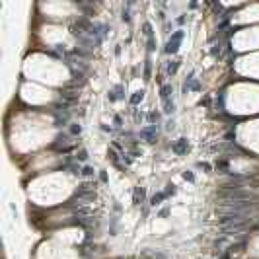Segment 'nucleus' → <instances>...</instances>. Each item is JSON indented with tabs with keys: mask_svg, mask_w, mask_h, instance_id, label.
I'll return each mask as SVG.
<instances>
[{
	"mask_svg": "<svg viewBox=\"0 0 259 259\" xmlns=\"http://www.w3.org/2000/svg\"><path fill=\"white\" fill-rule=\"evenodd\" d=\"M216 197L220 201H230V203H236V201H249V203H255L259 205V195L253 193L251 189H220Z\"/></svg>",
	"mask_w": 259,
	"mask_h": 259,
	"instance_id": "f257e3e1",
	"label": "nucleus"
},
{
	"mask_svg": "<svg viewBox=\"0 0 259 259\" xmlns=\"http://www.w3.org/2000/svg\"><path fill=\"white\" fill-rule=\"evenodd\" d=\"M156 136H158V125H148L140 130V138L146 142H154Z\"/></svg>",
	"mask_w": 259,
	"mask_h": 259,
	"instance_id": "f03ea898",
	"label": "nucleus"
},
{
	"mask_svg": "<svg viewBox=\"0 0 259 259\" xmlns=\"http://www.w3.org/2000/svg\"><path fill=\"white\" fill-rule=\"evenodd\" d=\"M181 39H183V31L179 29V31L173 33L172 39L168 41V47H166V51H168V53H175V51H177V47H179V43H181Z\"/></svg>",
	"mask_w": 259,
	"mask_h": 259,
	"instance_id": "7ed1b4c3",
	"label": "nucleus"
},
{
	"mask_svg": "<svg viewBox=\"0 0 259 259\" xmlns=\"http://www.w3.org/2000/svg\"><path fill=\"white\" fill-rule=\"evenodd\" d=\"M172 150L175 152V154H179V156L185 154V152H187V140H185V138H179V140L172 146Z\"/></svg>",
	"mask_w": 259,
	"mask_h": 259,
	"instance_id": "20e7f679",
	"label": "nucleus"
},
{
	"mask_svg": "<svg viewBox=\"0 0 259 259\" xmlns=\"http://www.w3.org/2000/svg\"><path fill=\"white\" fill-rule=\"evenodd\" d=\"M142 199H144V189H142V187H136V189H134V203L140 205Z\"/></svg>",
	"mask_w": 259,
	"mask_h": 259,
	"instance_id": "39448f33",
	"label": "nucleus"
},
{
	"mask_svg": "<svg viewBox=\"0 0 259 259\" xmlns=\"http://www.w3.org/2000/svg\"><path fill=\"white\" fill-rule=\"evenodd\" d=\"M160 94H162V99L166 101V99H170V96H172V86L170 84H166V86H162V90H160Z\"/></svg>",
	"mask_w": 259,
	"mask_h": 259,
	"instance_id": "423d86ee",
	"label": "nucleus"
},
{
	"mask_svg": "<svg viewBox=\"0 0 259 259\" xmlns=\"http://www.w3.org/2000/svg\"><path fill=\"white\" fill-rule=\"evenodd\" d=\"M166 197H168L166 193H158V195H154V197H152V205H154V206H156V205H160V203H162Z\"/></svg>",
	"mask_w": 259,
	"mask_h": 259,
	"instance_id": "0eeeda50",
	"label": "nucleus"
},
{
	"mask_svg": "<svg viewBox=\"0 0 259 259\" xmlns=\"http://www.w3.org/2000/svg\"><path fill=\"white\" fill-rule=\"evenodd\" d=\"M142 97H144V92H134V96L130 97V103H132V105H136L138 101H142Z\"/></svg>",
	"mask_w": 259,
	"mask_h": 259,
	"instance_id": "6e6552de",
	"label": "nucleus"
},
{
	"mask_svg": "<svg viewBox=\"0 0 259 259\" xmlns=\"http://www.w3.org/2000/svg\"><path fill=\"white\" fill-rule=\"evenodd\" d=\"M177 66H179V61H172V63L168 65V72H170V74H175Z\"/></svg>",
	"mask_w": 259,
	"mask_h": 259,
	"instance_id": "1a4fd4ad",
	"label": "nucleus"
},
{
	"mask_svg": "<svg viewBox=\"0 0 259 259\" xmlns=\"http://www.w3.org/2000/svg\"><path fill=\"white\" fill-rule=\"evenodd\" d=\"M80 173H82V175H86V177H92V175H94V170H92L90 166H86V168H84Z\"/></svg>",
	"mask_w": 259,
	"mask_h": 259,
	"instance_id": "9d476101",
	"label": "nucleus"
},
{
	"mask_svg": "<svg viewBox=\"0 0 259 259\" xmlns=\"http://www.w3.org/2000/svg\"><path fill=\"white\" fill-rule=\"evenodd\" d=\"M164 103H166V113H173V101H170V99H166Z\"/></svg>",
	"mask_w": 259,
	"mask_h": 259,
	"instance_id": "9b49d317",
	"label": "nucleus"
},
{
	"mask_svg": "<svg viewBox=\"0 0 259 259\" xmlns=\"http://www.w3.org/2000/svg\"><path fill=\"white\" fill-rule=\"evenodd\" d=\"M144 35H146V37H152V25L148 22L144 23Z\"/></svg>",
	"mask_w": 259,
	"mask_h": 259,
	"instance_id": "f8f14e48",
	"label": "nucleus"
},
{
	"mask_svg": "<svg viewBox=\"0 0 259 259\" xmlns=\"http://www.w3.org/2000/svg\"><path fill=\"white\" fill-rule=\"evenodd\" d=\"M144 78L146 80L150 78V61H146V66H144Z\"/></svg>",
	"mask_w": 259,
	"mask_h": 259,
	"instance_id": "ddd939ff",
	"label": "nucleus"
},
{
	"mask_svg": "<svg viewBox=\"0 0 259 259\" xmlns=\"http://www.w3.org/2000/svg\"><path fill=\"white\" fill-rule=\"evenodd\" d=\"M80 130H82L80 125H72V127H70V132H72V134H80Z\"/></svg>",
	"mask_w": 259,
	"mask_h": 259,
	"instance_id": "4468645a",
	"label": "nucleus"
},
{
	"mask_svg": "<svg viewBox=\"0 0 259 259\" xmlns=\"http://www.w3.org/2000/svg\"><path fill=\"white\" fill-rule=\"evenodd\" d=\"M76 158H78V160H86V158H88V152H86V150H80Z\"/></svg>",
	"mask_w": 259,
	"mask_h": 259,
	"instance_id": "2eb2a0df",
	"label": "nucleus"
},
{
	"mask_svg": "<svg viewBox=\"0 0 259 259\" xmlns=\"http://www.w3.org/2000/svg\"><path fill=\"white\" fill-rule=\"evenodd\" d=\"M183 177H185V179H189V181H193V179H195L191 172H185V173H183Z\"/></svg>",
	"mask_w": 259,
	"mask_h": 259,
	"instance_id": "dca6fc26",
	"label": "nucleus"
}]
</instances>
